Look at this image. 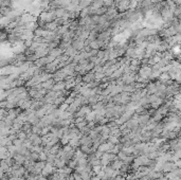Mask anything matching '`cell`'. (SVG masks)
<instances>
[{
  "instance_id": "3957f363",
  "label": "cell",
  "mask_w": 181,
  "mask_h": 180,
  "mask_svg": "<svg viewBox=\"0 0 181 180\" xmlns=\"http://www.w3.org/2000/svg\"><path fill=\"white\" fill-rule=\"evenodd\" d=\"M152 66H143V67H140V69L138 71V74L140 76L149 80L150 75H152Z\"/></svg>"
},
{
  "instance_id": "6da1fadb",
  "label": "cell",
  "mask_w": 181,
  "mask_h": 180,
  "mask_svg": "<svg viewBox=\"0 0 181 180\" xmlns=\"http://www.w3.org/2000/svg\"><path fill=\"white\" fill-rule=\"evenodd\" d=\"M43 21H45L46 23H49V22H53L57 19V16H56L55 11H49V12H43V13L40 14L39 17Z\"/></svg>"
},
{
  "instance_id": "7c38bea8",
  "label": "cell",
  "mask_w": 181,
  "mask_h": 180,
  "mask_svg": "<svg viewBox=\"0 0 181 180\" xmlns=\"http://www.w3.org/2000/svg\"><path fill=\"white\" fill-rule=\"evenodd\" d=\"M88 101H89V105L92 106L94 104H96L98 102H100V95L98 94H91L88 97Z\"/></svg>"
},
{
  "instance_id": "ffe728a7",
  "label": "cell",
  "mask_w": 181,
  "mask_h": 180,
  "mask_svg": "<svg viewBox=\"0 0 181 180\" xmlns=\"http://www.w3.org/2000/svg\"><path fill=\"white\" fill-rule=\"evenodd\" d=\"M90 180H101V177L100 176H93V177H91Z\"/></svg>"
},
{
  "instance_id": "5b68a950",
  "label": "cell",
  "mask_w": 181,
  "mask_h": 180,
  "mask_svg": "<svg viewBox=\"0 0 181 180\" xmlns=\"http://www.w3.org/2000/svg\"><path fill=\"white\" fill-rule=\"evenodd\" d=\"M82 81H83L85 84H89V83H91V82L95 81V72L90 71V72H88V73H86L85 75L82 76Z\"/></svg>"
},
{
  "instance_id": "d6986e66",
  "label": "cell",
  "mask_w": 181,
  "mask_h": 180,
  "mask_svg": "<svg viewBox=\"0 0 181 180\" xmlns=\"http://www.w3.org/2000/svg\"><path fill=\"white\" fill-rule=\"evenodd\" d=\"M32 45H33V40H26L25 41V46L27 48H30Z\"/></svg>"
},
{
  "instance_id": "7a4b0ae2",
  "label": "cell",
  "mask_w": 181,
  "mask_h": 180,
  "mask_svg": "<svg viewBox=\"0 0 181 180\" xmlns=\"http://www.w3.org/2000/svg\"><path fill=\"white\" fill-rule=\"evenodd\" d=\"M72 47L74 48V49H76L78 52L83 51L84 49H85L86 47V44H85V40H83L82 38H80L78 36H75L74 37V39L72 40Z\"/></svg>"
},
{
  "instance_id": "30bf717a",
  "label": "cell",
  "mask_w": 181,
  "mask_h": 180,
  "mask_svg": "<svg viewBox=\"0 0 181 180\" xmlns=\"http://www.w3.org/2000/svg\"><path fill=\"white\" fill-rule=\"evenodd\" d=\"M145 89L147 90V93L148 94H155L157 92V86L156 83H148L146 85Z\"/></svg>"
},
{
  "instance_id": "2e32d148",
  "label": "cell",
  "mask_w": 181,
  "mask_h": 180,
  "mask_svg": "<svg viewBox=\"0 0 181 180\" xmlns=\"http://www.w3.org/2000/svg\"><path fill=\"white\" fill-rule=\"evenodd\" d=\"M95 117H96L95 111H91V112H89L88 115H86L85 119L87 122H92V121H95Z\"/></svg>"
},
{
  "instance_id": "8992f818",
  "label": "cell",
  "mask_w": 181,
  "mask_h": 180,
  "mask_svg": "<svg viewBox=\"0 0 181 180\" xmlns=\"http://www.w3.org/2000/svg\"><path fill=\"white\" fill-rule=\"evenodd\" d=\"M48 64H50L49 59H48V56H46V57H40V58H38L37 61L34 62V65H35L36 67H39V68L45 67V66L48 65Z\"/></svg>"
},
{
  "instance_id": "ac0fdd59",
  "label": "cell",
  "mask_w": 181,
  "mask_h": 180,
  "mask_svg": "<svg viewBox=\"0 0 181 180\" xmlns=\"http://www.w3.org/2000/svg\"><path fill=\"white\" fill-rule=\"evenodd\" d=\"M92 171H93V173L98 174L101 171H102V164H101V165H95V166H92Z\"/></svg>"
},
{
  "instance_id": "4fadbf2b",
  "label": "cell",
  "mask_w": 181,
  "mask_h": 180,
  "mask_svg": "<svg viewBox=\"0 0 181 180\" xmlns=\"http://www.w3.org/2000/svg\"><path fill=\"white\" fill-rule=\"evenodd\" d=\"M66 100H67V95H60V97H58L57 99H55V101H54V105L56 106H60L63 105L64 103H66Z\"/></svg>"
},
{
  "instance_id": "9a60e30c",
  "label": "cell",
  "mask_w": 181,
  "mask_h": 180,
  "mask_svg": "<svg viewBox=\"0 0 181 180\" xmlns=\"http://www.w3.org/2000/svg\"><path fill=\"white\" fill-rule=\"evenodd\" d=\"M66 12H67V9H65V8H58V9L55 11V13H56L57 18H63L64 16H65Z\"/></svg>"
},
{
  "instance_id": "52a82bcc",
  "label": "cell",
  "mask_w": 181,
  "mask_h": 180,
  "mask_svg": "<svg viewBox=\"0 0 181 180\" xmlns=\"http://www.w3.org/2000/svg\"><path fill=\"white\" fill-rule=\"evenodd\" d=\"M66 87H67V84H66L65 81L56 82L52 90H54V91H65Z\"/></svg>"
},
{
  "instance_id": "277c9868",
  "label": "cell",
  "mask_w": 181,
  "mask_h": 180,
  "mask_svg": "<svg viewBox=\"0 0 181 180\" xmlns=\"http://www.w3.org/2000/svg\"><path fill=\"white\" fill-rule=\"evenodd\" d=\"M130 5V0H124V1H121L118 4H116V8L120 13H125L129 10Z\"/></svg>"
},
{
  "instance_id": "5bb4252c",
  "label": "cell",
  "mask_w": 181,
  "mask_h": 180,
  "mask_svg": "<svg viewBox=\"0 0 181 180\" xmlns=\"http://www.w3.org/2000/svg\"><path fill=\"white\" fill-rule=\"evenodd\" d=\"M93 1L94 0H80V5L82 9H86V8H89Z\"/></svg>"
},
{
  "instance_id": "9c48e42d",
  "label": "cell",
  "mask_w": 181,
  "mask_h": 180,
  "mask_svg": "<svg viewBox=\"0 0 181 180\" xmlns=\"http://www.w3.org/2000/svg\"><path fill=\"white\" fill-rule=\"evenodd\" d=\"M50 31H48V30L44 29V28H38L37 30H36L35 32H34V34H35V36H39V37H47L48 35H49Z\"/></svg>"
},
{
  "instance_id": "e0dca14e",
  "label": "cell",
  "mask_w": 181,
  "mask_h": 180,
  "mask_svg": "<svg viewBox=\"0 0 181 180\" xmlns=\"http://www.w3.org/2000/svg\"><path fill=\"white\" fill-rule=\"evenodd\" d=\"M106 77V74L104 71H100V72H95V80L98 81H102V80Z\"/></svg>"
},
{
  "instance_id": "ba28073f",
  "label": "cell",
  "mask_w": 181,
  "mask_h": 180,
  "mask_svg": "<svg viewBox=\"0 0 181 180\" xmlns=\"http://www.w3.org/2000/svg\"><path fill=\"white\" fill-rule=\"evenodd\" d=\"M55 80L52 77V79H50V80H48L47 82H44V83H41V85H43V88H45V89H47L48 91L49 90H52L53 89V87H54V85H55Z\"/></svg>"
},
{
  "instance_id": "8fae6325",
  "label": "cell",
  "mask_w": 181,
  "mask_h": 180,
  "mask_svg": "<svg viewBox=\"0 0 181 180\" xmlns=\"http://www.w3.org/2000/svg\"><path fill=\"white\" fill-rule=\"evenodd\" d=\"M58 27L59 26L57 25V22L56 21H53V22H49V23H46L45 28L44 29L48 30V31H52V32H55L56 30L58 29Z\"/></svg>"
}]
</instances>
